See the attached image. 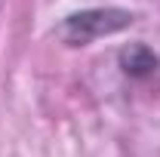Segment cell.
<instances>
[{
  "label": "cell",
  "mask_w": 160,
  "mask_h": 157,
  "mask_svg": "<svg viewBox=\"0 0 160 157\" xmlns=\"http://www.w3.org/2000/svg\"><path fill=\"white\" fill-rule=\"evenodd\" d=\"M129 22H132V16L123 13V9H86V13L65 19L62 37L68 43H89L102 34H114L120 28H126Z\"/></svg>",
  "instance_id": "1"
}]
</instances>
